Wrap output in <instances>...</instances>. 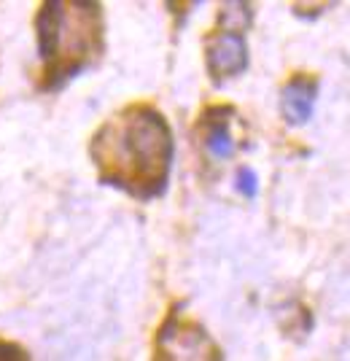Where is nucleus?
Instances as JSON below:
<instances>
[{
    "label": "nucleus",
    "mask_w": 350,
    "mask_h": 361,
    "mask_svg": "<svg viewBox=\"0 0 350 361\" xmlns=\"http://www.w3.org/2000/svg\"><path fill=\"white\" fill-rule=\"evenodd\" d=\"M92 157L103 180L132 195L151 197L162 192L170 173V127L151 108H130L97 133Z\"/></svg>",
    "instance_id": "1"
},
{
    "label": "nucleus",
    "mask_w": 350,
    "mask_h": 361,
    "mask_svg": "<svg viewBox=\"0 0 350 361\" xmlns=\"http://www.w3.org/2000/svg\"><path fill=\"white\" fill-rule=\"evenodd\" d=\"M156 361H221L213 340L205 331L178 318H170L156 340Z\"/></svg>",
    "instance_id": "3"
},
{
    "label": "nucleus",
    "mask_w": 350,
    "mask_h": 361,
    "mask_svg": "<svg viewBox=\"0 0 350 361\" xmlns=\"http://www.w3.org/2000/svg\"><path fill=\"white\" fill-rule=\"evenodd\" d=\"M315 92L318 84L313 78H294L286 84V90L280 94V111L289 124H305L315 106Z\"/></svg>",
    "instance_id": "5"
},
{
    "label": "nucleus",
    "mask_w": 350,
    "mask_h": 361,
    "mask_svg": "<svg viewBox=\"0 0 350 361\" xmlns=\"http://www.w3.org/2000/svg\"><path fill=\"white\" fill-rule=\"evenodd\" d=\"M237 189H240L245 197L256 195V176H254L251 167H240V173H237Z\"/></svg>",
    "instance_id": "7"
},
{
    "label": "nucleus",
    "mask_w": 350,
    "mask_h": 361,
    "mask_svg": "<svg viewBox=\"0 0 350 361\" xmlns=\"http://www.w3.org/2000/svg\"><path fill=\"white\" fill-rule=\"evenodd\" d=\"M205 149L215 159H227L235 151V140L229 135L227 119H213L208 121V133H205Z\"/></svg>",
    "instance_id": "6"
},
{
    "label": "nucleus",
    "mask_w": 350,
    "mask_h": 361,
    "mask_svg": "<svg viewBox=\"0 0 350 361\" xmlns=\"http://www.w3.org/2000/svg\"><path fill=\"white\" fill-rule=\"evenodd\" d=\"M38 35L49 71L76 73L100 46V8L92 3H49L38 19Z\"/></svg>",
    "instance_id": "2"
},
{
    "label": "nucleus",
    "mask_w": 350,
    "mask_h": 361,
    "mask_svg": "<svg viewBox=\"0 0 350 361\" xmlns=\"http://www.w3.org/2000/svg\"><path fill=\"white\" fill-rule=\"evenodd\" d=\"M248 65V49L243 35L237 30L218 32L208 46V68L215 78H229L245 71Z\"/></svg>",
    "instance_id": "4"
}]
</instances>
